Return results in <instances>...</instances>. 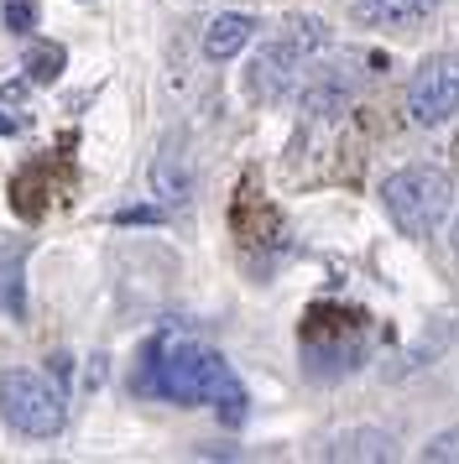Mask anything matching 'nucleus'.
I'll use <instances>...</instances> for the list:
<instances>
[{
    "label": "nucleus",
    "instance_id": "9b49d317",
    "mask_svg": "<svg viewBox=\"0 0 459 464\" xmlns=\"http://www.w3.org/2000/svg\"><path fill=\"white\" fill-rule=\"evenodd\" d=\"M438 11V0H355V16L371 26H396V22H423Z\"/></svg>",
    "mask_w": 459,
    "mask_h": 464
},
{
    "label": "nucleus",
    "instance_id": "9d476101",
    "mask_svg": "<svg viewBox=\"0 0 459 464\" xmlns=\"http://www.w3.org/2000/svg\"><path fill=\"white\" fill-rule=\"evenodd\" d=\"M324 459H334V464H386V459H396V439L381 433V428H345V433L324 449Z\"/></svg>",
    "mask_w": 459,
    "mask_h": 464
},
{
    "label": "nucleus",
    "instance_id": "7ed1b4c3",
    "mask_svg": "<svg viewBox=\"0 0 459 464\" xmlns=\"http://www.w3.org/2000/svg\"><path fill=\"white\" fill-rule=\"evenodd\" d=\"M0 418L21 439H58L68 422V392L37 371H5L0 376Z\"/></svg>",
    "mask_w": 459,
    "mask_h": 464
},
{
    "label": "nucleus",
    "instance_id": "f8f14e48",
    "mask_svg": "<svg viewBox=\"0 0 459 464\" xmlns=\"http://www.w3.org/2000/svg\"><path fill=\"white\" fill-rule=\"evenodd\" d=\"M277 37H282L288 47H298L303 58H318V53H329V26L318 22V16H282Z\"/></svg>",
    "mask_w": 459,
    "mask_h": 464
},
{
    "label": "nucleus",
    "instance_id": "2eb2a0df",
    "mask_svg": "<svg viewBox=\"0 0 459 464\" xmlns=\"http://www.w3.org/2000/svg\"><path fill=\"white\" fill-rule=\"evenodd\" d=\"M417 459H423V464H459V428L434 433V439L417 449Z\"/></svg>",
    "mask_w": 459,
    "mask_h": 464
},
{
    "label": "nucleus",
    "instance_id": "f257e3e1",
    "mask_svg": "<svg viewBox=\"0 0 459 464\" xmlns=\"http://www.w3.org/2000/svg\"><path fill=\"white\" fill-rule=\"evenodd\" d=\"M136 392L178 401V407L209 401L225 428H240L246 412H250L246 386L235 381V371L225 365V355L209 350L204 339L178 334V329H162V334L146 344V365H142V376H136Z\"/></svg>",
    "mask_w": 459,
    "mask_h": 464
},
{
    "label": "nucleus",
    "instance_id": "ddd939ff",
    "mask_svg": "<svg viewBox=\"0 0 459 464\" xmlns=\"http://www.w3.org/2000/svg\"><path fill=\"white\" fill-rule=\"evenodd\" d=\"M63 63H68V53H63L58 43H32L21 68H26V79H32V84H53V79L63 73Z\"/></svg>",
    "mask_w": 459,
    "mask_h": 464
},
{
    "label": "nucleus",
    "instance_id": "0eeeda50",
    "mask_svg": "<svg viewBox=\"0 0 459 464\" xmlns=\"http://www.w3.org/2000/svg\"><path fill=\"white\" fill-rule=\"evenodd\" d=\"M146 183H151V198H157L162 209H183L188 198H193V168H188V157L178 147H162L151 157Z\"/></svg>",
    "mask_w": 459,
    "mask_h": 464
},
{
    "label": "nucleus",
    "instance_id": "a211bd4d",
    "mask_svg": "<svg viewBox=\"0 0 459 464\" xmlns=\"http://www.w3.org/2000/svg\"><path fill=\"white\" fill-rule=\"evenodd\" d=\"M47 365H53V381H58V386H68V381H73V360H68V355L47 360Z\"/></svg>",
    "mask_w": 459,
    "mask_h": 464
},
{
    "label": "nucleus",
    "instance_id": "20e7f679",
    "mask_svg": "<svg viewBox=\"0 0 459 464\" xmlns=\"http://www.w3.org/2000/svg\"><path fill=\"white\" fill-rule=\"evenodd\" d=\"M407 115L423 130L454 121L459 115V58H428L417 68L413 89H407Z\"/></svg>",
    "mask_w": 459,
    "mask_h": 464
},
{
    "label": "nucleus",
    "instance_id": "6e6552de",
    "mask_svg": "<svg viewBox=\"0 0 459 464\" xmlns=\"http://www.w3.org/2000/svg\"><path fill=\"white\" fill-rule=\"evenodd\" d=\"M454 339H459V324H454L449 314H434L428 324H423V329H417L413 344L402 350V360H396L392 376H402V371H407V376H413V371H428L434 360H444L449 350H454Z\"/></svg>",
    "mask_w": 459,
    "mask_h": 464
},
{
    "label": "nucleus",
    "instance_id": "423d86ee",
    "mask_svg": "<svg viewBox=\"0 0 459 464\" xmlns=\"http://www.w3.org/2000/svg\"><path fill=\"white\" fill-rule=\"evenodd\" d=\"M303 53L288 47L282 37H271L261 53H256V63H250V94H261V100H282L292 84H298V73H303Z\"/></svg>",
    "mask_w": 459,
    "mask_h": 464
},
{
    "label": "nucleus",
    "instance_id": "6ab92c4d",
    "mask_svg": "<svg viewBox=\"0 0 459 464\" xmlns=\"http://www.w3.org/2000/svg\"><path fill=\"white\" fill-rule=\"evenodd\" d=\"M16 130H21V121H16V115H5V110H0V136H16Z\"/></svg>",
    "mask_w": 459,
    "mask_h": 464
},
{
    "label": "nucleus",
    "instance_id": "f03ea898",
    "mask_svg": "<svg viewBox=\"0 0 459 464\" xmlns=\"http://www.w3.org/2000/svg\"><path fill=\"white\" fill-rule=\"evenodd\" d=\"M449 198H454V183L444 168H402L381 183V204L392 214V225L413 240H428L444 225Z\"/></svg>",
    "mask_w": 459,
    "mask_h": 464
},
{
    "label": "nucleus",
    "instance_id": "4468645a",
    "mask_svg": "<svg viewBox=\"0 0 459 464\" xmlns=\"http://www.w3.org/2000/svg\"><path fill=\"white\" fill-rule=\"evenodd\" d=\"M0 308H5L11 318L26 314V297H21V261H16V256H5V261H0Z\"/></svg>",
    "mask_w": 459,
    "mask_h": 464
},
{
    "label": "nucleus",
    "instance_id": "dca6fc26",
    "mask_svg": "<svg viewBox=\"0 0 459 464\" xmlns=\"http://www.w3.org/2000/svg\"><path fill=\"white\" fill-rule=\"evenodd\" d=\"M5 32H16V37L37 32V0H5Z\"/></svg>",
    "mask_w": 459,
    "mask_h": 464
},
{
    "label": "nucleus",
    "instance_id": "39448f33",
    "mask_svg": "<svg viewBox=\"0 0 459 464\" xmlns=\"http://www.w3.org/2000/svg\"><path fill=\"white\" fill-rule=\"evenodd\" d=\"M355 68H360V58H339V63L318 68L308 79V89H303V115H313V121H329V115H339V110L355 100Z\"/></svg>",
    "mask_w": 459,
    "mask_h": 464
},
{
    "label": "nucleus",
    "instance_id": "f3484780",
    "mask_svg": "<svg viewBox=\"0 0 459 464\" xmlns=\"http://www.w3.org/2000/svg\"><path fill=\"white\" fill-rule=\"evenodd\" d=\"M115 225H162V204H142V209H121Z\"/></svg>",
    "mask_w": 459,
    "mask_h": 464
},
{
    "label": "nucleus",
    "instance_id": "1a4fd4ad",
    "mask_svg": "<svg viewBox=\"0 0 459 464\" xmlns=\"http://www.w3.org/2000/svg\"><path fill=\"white\" fill-rule=\"evenodd\" d=\"M256 37V16L250 11H220L214 22L204 26V58L209 63H230V58H240Z\"/></svg>",
    "mask_w": 459,
    "mask_h": 464
},
{
    "label": "nucleus",
    "instance_id": "aec40b11",
    "mask_svg": "<svg viewBox=\"0 0 459 464\" xmlns=\"http://www.w3.org/2000/svg\"><path fill=\"white\" fill-rule=\"evenodd\" d=\"M449 246H454V256H459V219L449 225Z\"/></svg>",
    "mask_w": 459,
    "mask_h": 464
}]
</instances>
